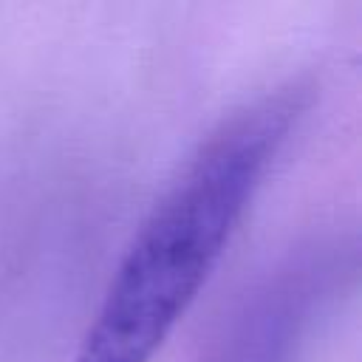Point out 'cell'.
<instances>
[{
	"mask_svg": "<svg viewBox=\"0 0 362 362\" xmlns=\"http://www.w3.org/2000/svg\"><path fill=\"white\" fill-rule=\"evenodd\" d=\"M354 272V246L314 240L274 263L221 322L198 362H297L314 322Z\"/></svg>",
	"mask_w": 362,
	"mask_h": 362,
	"instance_id": "2",
	"label": "cell"
},
{
	"mask_svg": "<svg viewBox=\"0 0 362 362\" xmlns=\"http://www.w3.org/2000/svg\"><path fill=\"white\" fill-rule=\"evenodd\" d=\"M305 82L232 110L127 240L71 362H153L184 320L305 113Z\"/></svg>",
	"mask_w": 362,
	"mask_h": 362,
	"instance_id": "1",
	"label": "cell"
}]
</instances>
